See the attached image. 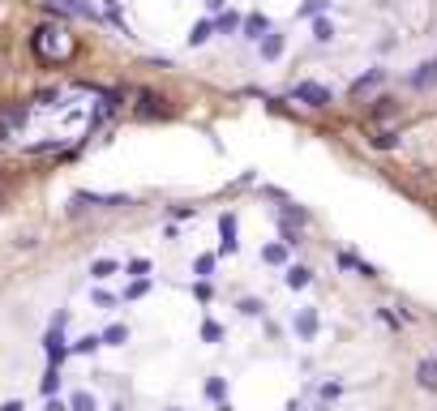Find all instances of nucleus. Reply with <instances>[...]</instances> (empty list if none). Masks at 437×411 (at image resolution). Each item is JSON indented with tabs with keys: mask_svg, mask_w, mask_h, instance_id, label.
I'll return each instance as SVG.
<instances>
[{
	"mask_svg": "<svg viewBox=\"0 0 437 411\" xmlns=\"http://www.w3.org/2000/svg\"><path fill=\"white\" fill-rule=\"evenodd\" d=\"M35 51H39V61H69V51H73V39L65 26H39L35 30Z\"/></svg>",
	"mask_w": 437,
	"mask_h": 411,
	"instance_id": "f257e3e1",
	"label": "nucleus"
},
{
	"mask_svg": "<svg viewBox=\"0 0 437 411\" xmlns=\"http://www.w3.org/2000/svg\"><path fill=\"white\" fill-rule=\"evenodd\" d=\"M296 99H304L309 108H326V103H331V90L313 86V82H300V86H296Z\"/></svg>",
	"mask_w": 437,
	"mask_h": 411,
	"instance_id": "f03ea898",
	"label": "nucleus"
},
{
	"mask_svg": "<svg viewBox=\"0 0 437 411\" xmlns=\"http://www.w3.org/2000/svg\"><path fill=\"white\" fill-rule=\"evenodd\" d=\"M125 339H129V330H125V326H112V330L103 334V343H107V347H125Z\"/></svg>",
	"mask_w": 437,
	"mask_h": 411,
	"instance_id": "7ed1b4c3",
	"label": "nucleus"
},
{
	"mask_svg": "<svg viewBox=\"0 0 437 411\" xmlns=\"http://www.w3.org/2000/svg\"><path fill=\"white\" fill-rule=\"evenodd\" d=\"M73 411H99V403H94V394H73Z\"/></svg>",
	"mask_w": 437,
	"mask_h": 411,
	"instance_id": "20e7f679",
	"label": "nucleus"
},
{
	"mask_svg": "<svg viewBox=\"0 0 437 411\" xmlns=\"http://www.w3.org/2000/svg\"><path fill=\"white\" fill-rule=\"evenodd\" d=\"M90 274H94V279H107V274H116V262H107V257H103V262H94V266H90Z\"/></svg>",
	"mask_w": 437,
	"mask_h": 411,
	"instance_id": "39448f33",
	"label": "nucleus"
},
{
	"mask_svg": "<svg viewBox=\"0 0 437 411\" xmlns=\"http://www.w3.org/2000/svg\"><path fill=\"white\" fill-rule=\"evenodd\" d=\"M99 343H103V339H99V334H86V339H82V343H78V347H73V351H94V347H99Z\"/></svg>",
	"mask_w": 437,
	"mask_h": 411,
	"instance_id": "423d86ee",
	"label": "nucleus"
},
{
	"mask_svg": "<svg viewBox=\"0 0 437 411\" xmlns=\"http://www.w3.org/2000/svg\"><path fill=\"white\" fill-rule=\"evenodd\" d=\"M47 411H69V407H65V403H56V398H51V403H47Z\"/></svg>",
	"mask_w": 437,
	"mask_h": 411,
	"instance_id": "0eeeda50",
	"label": "nucleus"
},
{
	"mask_svg": "<svg viewBox=\"0 0 437 411\" xmlns=\"http://www.w3.org/2000/svg\"><path fill=\"white\" fill-rule=\"evenodd\" d=\"M0 411H22V403H5V407H0Z\"/></svg>",
	"mask_w": 437,
	"mask_h": 411,
	"instance_id": "6e6552de",
	"label": "nucleus"
},
{
	"mask_svg": "<svg viewBox=\"0 0 437 411\" xmlns=\"http://www.w3.org/2000/svg\"><path fill=\"white\" fill-rule=\"evenodd\" d=\"M172 411H180V407H172Z\"/></svg>",
	"mask_w": 437,
	"mask_h": 411,
	"instance_id": "1a4fd4ad",
	"label": "nucleus"
}]
</instances>
